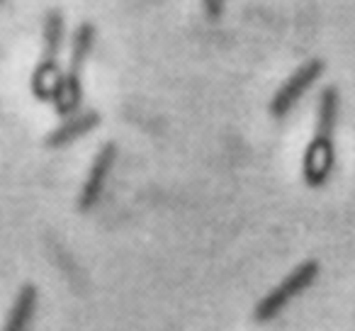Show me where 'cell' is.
Wrapping results in <instances>:
<instances>
[{
  "label": "cell",
  "instance_id": "6da1fadb",
  "mask_svg": "<svg viewBox=\"0 0 355 331\" xmlns=\"http://www.w3.org/2000/svg\"><path fill=\"white\" fill-rule=\"evenodd\" d=\"M338 110H340L338 90L334 85H326L319 93V100H316L314 137H311L309 146L304 151V161H302V176H304V183L309 188L326 185L331 173H334V163H336L334 134H336V124H338Z\"/></svg>",
  "mask_w": 355,
  "mask_h": 331
},
{
  "label": "cell",
  "instance_id": "7a4b0ae2",
  "mask_svg": "<svg viewBox=\"0 0 355 331\" xmlns=\"http://www.w3.org/2000/svg\"><path fill=\"white\" fill-rule=\"evenodd\" d=\"M64 15L59 10L46 12L44 20V46H42V59L32 76V93L40 100L54 103L56 93L61 85V66H59V54L61 44H64Z\"/></svg>",
  "mask_w": 355,
  "mask_h": 331
},
{
  "label": "cell",
  "instance_id": "3957f363",
  "mask_svg": "<svg viewBox=\"0 0 355 331\" xmlns=\"http://www.w3.org/2000/svg\"><path fill=\"white\" fill-rule=\"evenodd\" d=\"M95 27L90 22H80L78 30L73 32V44H71V61L66 74L61 76V85L59 93L54 98V108L59 114H73L80 105V93H83V85H80V78H83V69L85 61H88L90 51L95 46Z\"/></svg>",
  "mask_w": 355,
  "mask_h": 331
},
{
  "label": "cell",
  "instance_id": "277c9868",
  "mask_svg": "<svg viewBox=\"0 0 355 331\" xmlns=\"http://www.w3.org/2000/svg\"><path fill=\"white\" fill-rule=\"evenodd\" d=\"M316 278H319V263H316V261L300 263V266H297L295 271H292L290 275L280 282V285H275L261 302H258L256 309H253L256 321L275 319V316L280 314V312L285 309V307L290 305L295 297H300L306 287L314 285Z\"/></svg>",
  "mask_w": 355,
  "mask_h": 331
},
{
  "label": "cell",
  "instance_id": "5b68a950",
  "mask_svg": "<svg viewBox=\"0 0 355 331\" xmlns=\"http://www.w3.org/2000/svg\"><path fill=\"white\" fill-rule=\"evenodd\" d=\"M321 74H324V61L321 59H311V61H306V64H302L300 69L277 88V93L272 95V100H270L272 117L275 119L287 117V114L292 112V108L304 98L306 90L321 78Z\"/></svg>",
  "mask_w": 355,
  "mask_h": 331
},
{
  "label": "cell",
  "instance_id": "8992f818",
  "mask_svg": "<svg viewBox=\"0 0 355 331\" xmlns=\"http://www.w3.org/2000/svg\"><path fill=\"white\" fill-rule=\"evenodd\" d=\"M114 161H117V146H114V144H103L100 151L95 153L93 163H90V171H88V176H85L83 190H80L78 207L83 210V212L93 210L95 205L100 203L105 185H107V178L114 169Z\"/></svg>",
  "mask_w": 355,
  "mask_h": 331
},
{
  "label": "cell",
  "instance_id": "52a82bcc",
  "mask_svg": "<svg viewBox=\"0 0 355 331\" xmlns=\"http://www.w3.org/2000/svg\"><path fill=\"white\" fill-rule=\"evenodd\" d=\"M37 305H40V292H37V287L32 282H25L17 290L15 300H12V307L8 312L3 331H30L37 314Z\"/></svg>",
  "mask_w": 355,
  "mask_h": 331
},
{
  "label": "cell",
  "instance_id": "ba28073f",
  "mask_svg": "<svg viewBox=\"0 0 355 331\" xmlns=\"http://www.w3.org/2000/svg\"><path fill=\"white\" fill-rule=\"evenodd\" d=\"M98 124H100V114L93 112V110L73 114V117H69L61 127H56L54 132L46 137V146H51V148L66 146V144L76 142V139H80L88 132H93Z\"/></svg>",
  "mask_w": 355,
  "mask_h": 331
},
{
  "label": "cell",
  "instance_id": "9c48e42d",
  "mask_svg": "<svg viewBox=\"0 0 355 331\" xmlns=\"http://www.w3.org/2000/svg\"><path fill=\"white\" fill-rule=\"evenodd\" d=\"M205 6V15L209 17V20H219L224 12V0H202Z\"/></svg>",
  "mask_w": 355,
  "mask_h": 331
},
{
  "label": "cell",
  "instance_id": "30bf717a",
  "mask_svg": "<svg viewBox=\"0 0 355 331\" xmlns=\"http://www.w3.org/2000/svg\"><path fill=\"white\" fill-rule=\"evenodd\" d=\"M0 3H3V0H0Z\"/></svg>",
  "mask_w": 355,
  "mask_h": 331
}]
</instances>
